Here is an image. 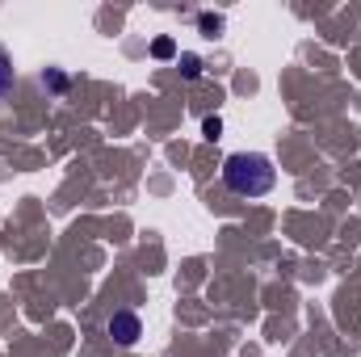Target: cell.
Instances as JSON below:
<instances>
[{
    "instance_id": "cell-1",
    "label": "cell",
    "mask_w": 361,
    "mask_h": 357,
    "mask_svg": "<svg viewBox=\"0 0 361 357\" xmlns=\"http://www.w3.org/2000/svg\"><path fill=\"white\" fill-rule=\"evenodd\" d=\"M273 160L261 152H235L223 160V185L235 193V198H265L273 189Z\"/></svg>"
},
{
    "instance_id": "cell-2",
    "label": "cell",
    "mask_w": 361,
    "mask_h": 357,
    "mask_svg": "<svg viewBox=\"0 0 361 357\" xmlns=\"http://www.w3.org/2000/svg\"><path fill=\"white\" fill-rule=\"evenodd\" d=\"M105 332H109V341H114V345L130 349V345L143 337V324H139V315H135V311H114V315H109V324H105Z\"/></svg>"
},
{
    "instance_id": "cell-3",
    "label": "cell",
    "mask_w": 361,
    "mask_h": 357,
    "mask_svg": "<svg viewBox=\"0 0 361 357\" xmlns=\"http://www.w3.org/2000/svg\"><path fill=\"white\" fill-rule=\"evenodd\" d=\"M13 80H17V68H13V59H8V51H0V97L13 89Z\"/></svg>"
},
{
    "instance_id": "cell-4",
    "label": "cell",
    "mask_w": 361,
    "mask_h": 357,
    "mask_svg": "<svg viewBox=\"0 0 361 357\" xmlns=\"http://www.w3.org/2000/svg\"><path fill=\"white\" fill-rule=\"evenodd\" d=\"M180 76L185 80H197L202 76V59L197 55H180Z\"/></svg>"
},
{
    "instance_id": "cell-5",
    "label": "cell",
    "mask_w": 361,
    "mask_h": 357,
    "mask_svg": "<svg viewBox=\"0 0 361 357\" xmlns=\"http://www.w3.org/2000/svg\"><path fill=\"white\" fill-rule=\"evenodd\" d=\"M152 55H156V59H173V55H177V42H173V38H156V42H152Z\"/></svg>"
},
{
    "instance_id": "cell-6",
    "label": "cell",
    "mask_w": 361,
    "mask_h": 357,
    "mask_svg": "<svg viewBox=\"0 0 361 357\" xmlns=\"http://www.w3.org/2000/svg\"><path fill=\"white\" fill-rule=\"evenodd\" d=\"M42 89L63 92V89H68V76H63V72H42Z\"/></svg>"
},
{
    "instance_id": "cell-7",
    "label": "cell",
    "mask_w": 361,
    "mask_h": 357,
    "mask_svg": "<svg viewBox=\"0 0 361 357\" xmlns=\"http://www.w3.org/2000/svg\"><path fill=\"white\" fill-rule=\"evenodd\" d=\"M223 30V17H214V13H202V34H219Z\"/></svg>"
},
{
    "instance_id": "cell-8",
    "label": "cell",
    "mask_w": 361,
    "mask_h": 357,
    "mask_svg": "<svg viewBox=\"0 0 361 357\" xmlns=\"http://www.w3.org/2000/svg\"><path fill=\"white\" fill-rule=\"evenodd\" d=\"M202 135H206V139H219V135H223V118H206V122H202Z\"/></svg>"
}]
</instances>
